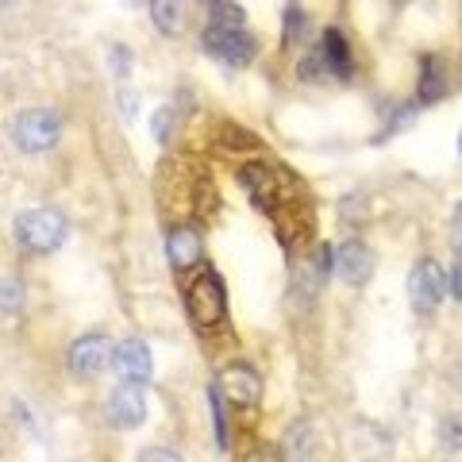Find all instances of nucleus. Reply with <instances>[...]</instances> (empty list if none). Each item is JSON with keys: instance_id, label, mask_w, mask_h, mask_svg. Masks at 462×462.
I'll list each match as a JSON object with an SVG mask.
<instances>
[{"instance_id": "1", "label": "nucleus", "mask_w": 462, "mask_h": 462, "mask_svg": "<svg viewBox=\"0 0 462 462\" xmlns=\"http://www.w3.org/2000/svg\"><path fill=\"white\" fill-rule=\"evenodd\" d=\"M185 312L197 331H216L227 324V289L216 270H200L185 289Z\"/></svg>"}, {"instance_id": "2", "label": "nucleus", "mask_w": 462, "mask_h": 462, "mask_svg": "<svg viewBox=\"0 0 462 462\" xmlns=\"http://www.w3.org/2000/svg\"><path fill=\"white\" fill-rule=\"evenodd\" d=\"M12 236H16V243L23 251L32 254H51L62 247L66 239V220L51 208H27L20 212L16 220H12Z\"/></svg>"}, {"instance_id": "3", "label": "nucleus", "mask_w": 462, "mask_h": 462, "mask_svg": "<svg viewBox=\"0 0 462 462\" xmlns=\"http://www.w3.org/2000/svg\"><path fill=\"white\" fill-rule=\"evenodd\" d=\"M239 185L251 193V200L258 208L273 216V220H278L282 205H289V200H285V193H289L285 173L278 166H270V162H247L239 170Z\"/></svg>"}, {"instance_id": "4", "label": "nucleus", "mask_w": 462, "mask_h": 462, "mask_svg": "<svg viewBox=\"0 0 462 462\" xmlns=\"http://www.w3.org/2000/svg\"><path fill=\"white\" fill-rule=\"evenodd\" d=\"M12 139H16L20 151L42 154L62 139V120H58V112H51V108H27L16 116V124H12Z\"/></svg>"}, {"instance_id": "5", "label": "nucleus", "mask_w": 462, "mask_h": 462, "mask_svg": "<svg viewBox=\"0 0 462 462\" xmlns=\"http://www.w3.org/2000/svg\"><path fill=\"white\" fill-rule=\"evenodd\" d=\"M205 51L212 58H220V62L231 69L251 66L254 54H258L254 35H247L243 27H216V23H208V32H205Z\"/></svg>"}, {"instance_id": "6", "label": "nucleus", "mask_w": 462, "mask_h": 462, "mask_svg": "<svg viewBox=\"0 0 462 462\" xmlns=\"http://www.w3.org/2000/svg\"><path fill=\"white\" fill-rule=\"evenodd\" d=\"M220 393L236 404V409H254L258 401H263V378H258V370L247 366V363H231L220 370Z\"/></svg>"}, {"instance_id": "7", "label": "nucleus", "mask_w": 462, "mask_h": 462, "mask_svg": "<svg viewBox=\"0 0 462 462\" xmlns=\"http://www.w3.org/2000/svg\"><path fill=\"white\" fill-rule=\"evenodd\" d=\"M447 293V278H443V270L436 258H420V263L412 266L409 273V297H412V309H420V312H431L443 300Z\"/></svg>"}, {"instance_id": "8", "label": "nucleus", "mask_w": 462, "mask_h": 462, "mask_svg": "<svg viewBox=\"0 0 462 462\" xmlns=\"http://www.w3.org/2000/svg\"><path fill=\"white\" fill-rule=\"evenodd\" d=\"M108 420L120 431H132L147 420V397H143V382H124L112 389L108 397Z\"/></svg>"}, {"instance_id": "9", "label": "nucleus", "mask_w": 462, "mask_h": 462, "mask_svg": "<svg viewBox=\"0 0 462 462\" xmlns=\"http://www.w3.org/2000/svg\"><path fill=\"white\" fill-rule=\"evenodd\" d=\"M116 346L108 343V336H100V331H89V336H81L74 346H69V370L78 374V378H97L105 363L112 358Z\"/></svg>"}, {"instance_id": "10", "label": "nucleus", "mask_w": 462, "mask_h": 462, "mask_svg": "<svg viewBox=\"0 0 462 462\" xmlns=\"http://www.w3.org/2000/svg\"><path fill=\"white\" fill-rule=\"evenodd\" d=\"M166 258L178 273L200 266V258H205V239H200V231L193 224H181V227L166 231Z\"/></svg>"}, {"instance_id": "11", "label": "nucleus", "mask_w": 462, "mask_h": 462, "mask_svg": "<svg viewBox=\"0 0 462 462\" xmlns=\"http://www.w3.org/2000/svg\"><path fill=\"white\" fill-rule=\"evenodd\" d=\"M112 370L120 374L124 382H143L147 385L151 382V346L143 343V339H124V343H116V351H112Z\"/></svg>"}, {"instance_id": "12", "label": "nucleus", "mask_w": 462, "mask_h": 462, "mask_svg": "<svg viewBox=\"0 0 462 462\" xmlns=\"http://www.w3.org/2000/svg\"><path fill=\"white\" fill-rule=\"evenodd\" d=\"M336 273L343 278V285H351V289L366 285L374 278V251L366 247V243H358V239L343 243V247L336 251Z\"/></svg>"}, {"instance_id": "13", "label": "nucleus", "mask_w": 462, "mask_h": 462, "mask_svg": "<svg viewBox=\"0 0 462 462\" xmlns=\"http://www.w3.org/2000/svg\"><path fill=\"white\" fill-rule=\"evenodd\" d=\"M439 97H447V66L436 54L420 58V85H416V100L420 105H436Z\"/></svg>"}, {"instance_id": "14", "label": "nucleus", "mask_w": 462, "mask_h": 462, "mask_svg": "<svg viewBox=\"0 0 462 462\" xmlns=\"http://www.w3.org/2000/svg\"><path fill=\"white\" fill-rule=\"evenodd\" d=\"M320 54H324V62H328V74L351 78V47H346V39H343L339 27H328V32H324Z\"/></svg>"}, {"instance_id": "15", "label": "nucleus", "mask_w": 462, "mask_h": 462, "mask_svg": "<svg viewBox=\"0 0 462 462\" xmlns=\"http://www.w3.org/2000/svg\"><path fill=\"white\" fill-rule=\"evenodd\" d=\"M151 20L166 39L185 32V0H151Z\"/></svg>"}, {"instance_id": "16", "label": "nucleus", "mask_w": 462, "mask_h": 462, "mask_svg": "<svg viewBox=\"0 0 462 462\" xmlns=\"http://www.w3.org/2000/svg\"><path fill=\"white\" fill-rule=\"evenodd\" d=\"M208 23L216 27H243V8L231 0H212L208 5Z\"/></svg>"}, {"instance_id": "17", "label": "nucleus", "mask_w": 462, "mask_h": 462, "mask_svg": "<svg viewBox=\"0 0 462 462\" xmlns=\"http://www.w3.org/2000/svg\"><path fill=\"white\" fill-rule=\"evenodd\" d=\"M300 32H305V12H300L297 5H285V27H282V42H285V47H293V42L300 39Z\"/></svg>"}, {"instance_id": "18", "label": "nucleus", "mask_w": 462, "mask_h": 462, "mask_svg": "<svg viewBox=\"0 0 462 462\" xmlns=\"http://www.w3.org/2000/svg\"><path fill=\"white\" fill-rule=\"evenodd\" d=\"M208 404H212V424H216V443L227 447V416L220 404V389H208Z\"/></svg>"}, {"instance_id": "19", "label": "nucleus", "mask_w": 462, "mask_h": 462, "mask_svg": "<svg viewBox=\"0 0 462 462\" xmlns=\"http://www.w3.org/2000/svg\"><path fill=\"white\" fill-rule=\"evenodd\" d=\"M108 54H112V74L120 78V81H127V74H132V51H127L124 42H116Z\"/></svg>"}, {"instance_id": "20", "label": "nucleus", "mask_w": 462, "mask_h": 462, "mask_svg": "<svg viewBox=\"0 0 462 462\" xmlns=\"http://www.w3.org/2000/svg\"><path fill=\"white\" fill-rule=\"evenodd\" d=\"M170 124H173V108H170V105H166V108H158V112H154V124H151L158 143H166V139H170Z\"/></svg>"}, {"instance_id": "21", "label": "nucleus", "mask_w": 462, "mask_h": 462, "mask_svg": "<svg viewBox=\"0 0 462 462\" xmlns=\"http://www.w3.org/2000/svg\"><path fill=\"white\" fill-rule=\"evenodd\" d=\"M443 439L451 443V451H462V416H451V420L443 424Z\"/></svg>"}, {"instance_id": "22", "label": "nucleus", "mask_w": 462, "mask_h": 462, "mask_svg": "<svg viewBox=\"0 0 462 462\" xmlns=\"http://www.w3.org/2000/svg\"><path fill=\"white\" fill-rule=\"evenodd\" d=\"M447 285H451V297H455V300H462V251H458V258L451 263V273H447Z\"/></svg>"}, {"instance_id": "23", "label": "nucleus", "mask_w": 462, "mask_h": 462, "mask_svg": "<svg viewBox=\"0 0 462 462\" xmlns=\"http://www.w3.org/2000/svg\"><path fill=\"white\" fill-rule=\"evenodd\" d=\"M20 300H23V297H20V282H12V278H8V282H5V312L12 316V312L20 309Z\"/></svg>"}, {"instance_id": "24", "label": "nucleus", "mask_w": 462, "mask_h": 462, "mask_svg": "<svg viewBox=\"0 0 462 462\" xmlns=\"http://www.w3.org/2000/svg\"><path fill=\"white\" fill-rule=\"evenodd\" d=\"M120 105H124V116L132 120V116H135V105H139V97H135V93H127V89H120Z\"/></svg>"}, {"instance_id": "25", "label": "nucleus", "mask_w": 462, "mask_h": 462, "mask_svg": "<svg viewBox=\"0 0 462 462\" xmlns=\"http://www.w3.org/2000/svg\"><path fill=\"white\" fill-rule=\"evenodd\" d=\"M455 251H462V205L455 208Z\"/></svg>"}, {"instance_id": "26", "label": "nucleus", "mask_w": 462, "mask_h": 462, "mask_svg": "<svg viewBox=\"0 0 462 462\" xmlns=\"http://www.w3.org/2000/svg\"><path fill=\"white\" fill-rule=\"evenodd\" d=\"M139 458H178V451H139Z\"/></svg>"}, {"instance_id": "27", "label": "nucleus", "mask_w": 462, "mask_h": 462, "mask_svg": "<svg viewBox=\"0 0 462 462\" xmlns=\"http://www.w3.org/2000/svg\"><path fill=\"white\" fill-rule=\"evenodd\" d=\"M458 154H462V135H458Z\"/></svg>"}, {"instance_id": "28", "label": "nucleus", "mask_w": 462, "mask_h": 462, "mask_svg": "<svg viewBox=\"0 0 462 462\" xmlns=\"http://www.w3.org/2000/svg\"><path fill=\"white\" fill-rule=\"evenodd\" d=\"M5 8H12V0H5Z\"/></svg>"}]
</instances>
